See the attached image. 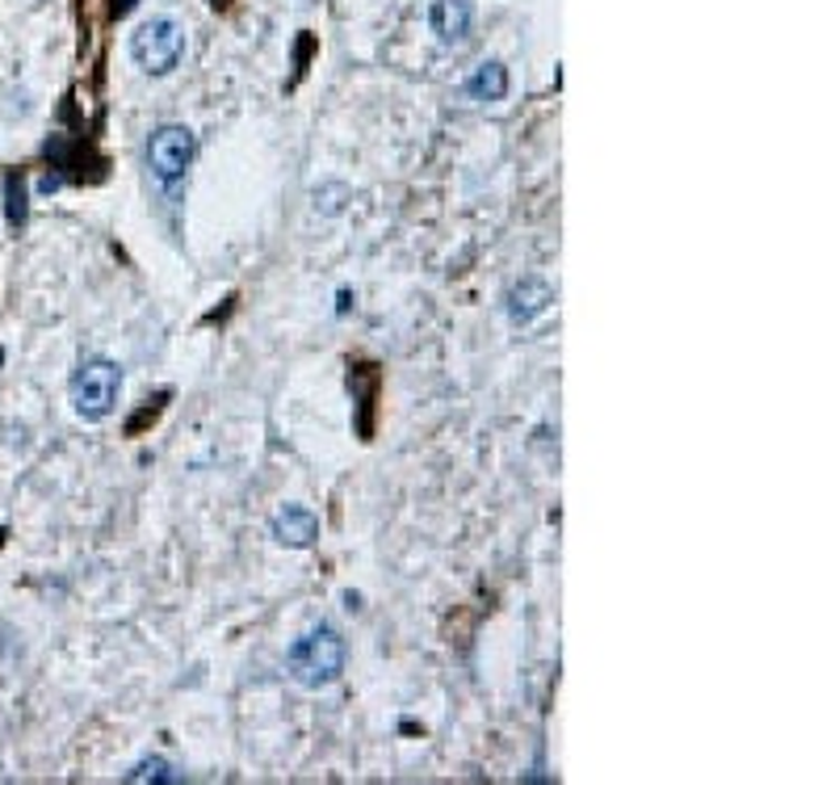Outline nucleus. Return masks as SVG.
<instances>
[{
  "instance_id": "1",
  "label": "nucleus",
  "mask_w": 839,
  "mask_h": 785,
  "mask_svg": "<svg viewBox=\"0 0 839 785\" xmlns=\"http://www.w3.org/2000/svg\"><path fill=\"white\" fill-rule=\"evenodd\" d=\"M344 664H349V643L328 622H319L307 635H298L290 643V651H286V672L302 689H328V685H336V680L344 677Z\"/></svg>"
},
{
  "instance_id": "2",
  "label": "nucleus",
  "mask_w": 839,
  "mask_h": 785,
  "mask_svg": "<svg viewBox=\"0 0 839 785\" xmlns=\"http://www.w3.org/2000/svg\"><path fill=\"white\" fill-rule=\"evenodd\" d=\"M118 395H123V365L114 358H84L76 365V374L67 382V400H72V412L81 416L84 425H102L114 416L118 407Z\"/></svg>"
},
{
  "instance_id": "3",
  "label": "nucleus",
  "mask_w": 839,
  "mask_h": 785,
  "mask_svg": "<svg viewBox=\"0 0 839 785\" xmlns=\"http://www.w3.org/2000/svg\"><path fill=\"white\" fill-rule=\"evenodd\" d=\"M130 60L144 67L147 76H168L172 67L185 60V25L177 18H147L135 34H130Z\"/></svg>"
},
{
  "instance_id": "4",
  "label": "nucleus",
  "mask_w": 839,
  "mask_h": 785,
  "mask_svg": "<svg viewBox=\"0 0 839 785\" xmlns=\"http://www.w3.org/2000/svg\"><path fill=\"white\" fill-rule=\"evenodd\" d=\"M193 156H198V139H193V130L181 127V123H164V127H156L147 135V169H151V177H156L164 190L185 181Z\"/></svg>"
},
{
  "instance_id": "5",
  "label": "nucleus",
  "mask_w": 839,
  "mask_h": 785,
  "mask_svg": "<svg viewBox=\"0 0 839 785\" xmlns=\"http://www.w3.org/2000/svg\"><path fill=\"white\" fill-rule=\"evenodd\" d=\"M554 307V286L542 274H524L521 282H512V290L503 298V311L512 328H529L533 319H542Z\"/></svg>"
},
{
  "instance_id": "6",
  "label": "nucleus",
  "mask_w": 839,
  "mask_h": 785,
  "mask_svg": "<svg viewBox=\"0 0 839 785\" xmlns=\"http://www.w3.org/2000/svg\"><path fill=\"white\" fill-rule=\"evenodd\" d=\"M269 533L286 547V551H311L319 542V517L302 505H286V509L273 512Z\"/></svg>"
},
{
  "instance_id": "7",
  "label": "nucleus",
  "mask_w": 839,
  "mask_h": 785,
  "mask_svg": "<svg viewBox=\"0 0 839 785\" xmlns=\"http://www.w3.org/2000/svg\"><path fill=\"white\" fill-rule=\"evenodd\" d=\"M428 25L440 46H461L475 25V4L470 0H433L428 4Z\"/></svg>"
},
{
  "instance_id": "8",
  "label": "nucleus",
  "mask_w": 839,
  "mask_h": 785,
  "mask_svg": "<svg viewBox=\"0 0 839 785\" xmlns=\"http://www.w3.org/2000/svg\"><path fill=\"white\" fill-rule=\"evenodd\" d=\"M466 93L475 102H503L508 97V67L500 60H487L466 76Z\"/></svg>"
},
{
  "instance_id": "9",
  "label": "nucleus",
  "mask_w": 839,
  "mask_h": 785,
  "mask_svg": "<svg viewBox=\"0 0 839 785\" xmlns=\"http://www.w3.org/2000/svg\"><path fill=\"white\" fill-rule=\"evenodd\" d=\"M126 782L139 785V782H181V773H177V764L164 761V756H147L139 761L130 773H126Z\"/></svg>"
},
{
  "instance_id": "10",
  "label": "nucleus",
  "mask_w": 839,
  "mask_h": 785,
  "mask_svg": "<svg viewBox=\"0 0 839 785\" xmlns=\"http://www.w3.org/2000/svg\"><path fill=\"white\" fill-rule=\"evenodd\" d=\"M25 206H21V177H9V223H21Z\"/></svg>"
},
{
  "instance_id": "11",
  "label": "nucleus",
  "mask_w": 839,
  "mask_h": 785,
  "mask_svg": "<svg viewBox=\"0 0 839 785\" xmlns=\"http://www.w3.org/2000/svg\"><path fill=\"white\" fill-rule=\"evenodd\" d=\"M315 198H323V211L336 214L340 211V202H336V198H344V185H332V190H323V193L315 190Z\"/></svg>"
},
{
  "instance_id": "12",
  "label": "nucleus",
  "mask_w": 839,
  "mask_h": 785,
  "mask_svg": "<svg viewBox=\"0 0 839 785\" xmlns=\"http://www.w3.org/2000/svg\"><path fill=\"white\" fill-rule=\"evenodd\" d=\"M344 609H361V596H357V593H344Z\"/></svg>"
}]
</instances>
